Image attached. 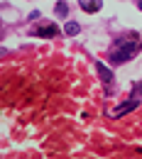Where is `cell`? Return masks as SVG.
Instances as JSON below:
<instances>
[{
	"label": "cell",
	"instance_id": "cell-6",
	"mask_svg": "<svg viewBox=\"0 0 142 159\" xmlns=\"http://www.w3.org/2000/svg\"><path fill=\"white\" fill-rule=\"evenodd\" d=\"M81 32V27H79V22H66L64 25V34H69V37H74V34H79Z\"/></svg>",
	"mask_w": 142,
	"mask_h": 159
},
{
	"label": "cell",
	"instance_id": "cell-3",
	"mask_svg": "<svg viewBox=\"0 0 142 159\" xmlns=\"http://www.w3.org/2000/svg\"><path fill=\"white\" fill-rule=\"evenodd\" d=\"M32 34H34V37H57V34H59V27H57V25H44L39 30H34Z\"/></svg>",
	"mask_w": 142,
	"mask_h": 159
},
{
	"label": "cell",
	"instance_id": "cell-2",
	"mask_svg": "<svg viewBox=\"0 0 142 159\" xmlns=\"http://www.w3.org/2000/svg\"><path fill=\"white\" fill-rule=\"evenodd\" d=\"M137 105H140L137 100H127V103H122V105H118V108H115V110L110 113V118H122L125 113H130V110H135Z\"/></svg>",
	"mask_w": 142,
	"mask_h": 159
},
{
	"label": "cell",
	"instance_id": "cell-7",
	"mask_svg": "<svg viewBox=\"0 0 142 159\" xmlns=\"http://www.w3.org/2000/svg\"><path fill=\"white\" fill-rule=\"evenodd\" d=\"M54 10H57V15H69V5H66L64 0L57 2V7H54Z\"/></svg>",
	"mask_w": 142,
	"mask_h": 159
},
{
	"label": "cell",
	"instance_id": "cell-5",
	"mask_svg": "<svg viewBox=\"0 0 142 159\" xmlns=\"http://www.w3.org/2000/svg\"><path fill=\"white\" fill-rule=\"evenodd\" d=\"M96 69H98V76H101L105 83H110V81H113V74H110V69H108V66H103L101 61H98V64H96Z\"/></svg>",
	"mask_w": 142,
	"mask_h": 159
},
{
	"label": "cell",
	"instance_id": "cell-4",
	"mask_svg": "<svg viewBox=\"0 0 142 159\" xmlns=\"http://www.w3.org/2000/svg\"><path fill=\"white\" fill-rule=\"evenodd\" d=\"M79 5H81L83 12H98L103 5V0H79Z\"/></svg>",
	"mask_w": 142,
	"mask_h": 159
},
{
	"label": "cell",
	"instance_id": "cell-8",
	"mask_svg": "<svg viewBox=\"0 0 142 159\" xmlns=\"http://www.w3.org/2000/svg\"><path fill=\"white\" fill-rule=\"evenodd\" d=\"M137 7H140V10H142V0H137Z\"/></svg>",
	"mask_w": 142,
	"mask_h": 159
},
{
	"label": "cell",
	"instance_id": "cell-1",
	"mask_svg": "<svg viewBox=\"0 0 142 159\" xmlns=\"http://www.w3.org/2000/svg\"><path fill=\"white\" fill-rule=\"evenodd\" d=\"M137 49H140V44L132 39V42H118V47L110 52V61L113 64H122V61H130L135 54H137Z\"/></svg>",
	"mask_w": 142,
	"mask_h": 159
},
{
	"label": "cell",
	"instance_id": "cell-9",
	"mask_svg": "<svg viewBox=\"0 0 142 159\" xmlns=\"http://www.w3.org/2000/svg\"><path fill=\"white\" fill-rule=\"evenodd\" d=\"M2 54H5V49H2V47H0V57H2Z\"/></svg>",
	"mask_w": 142,
	"mask_h": 159
}]
</instances>
